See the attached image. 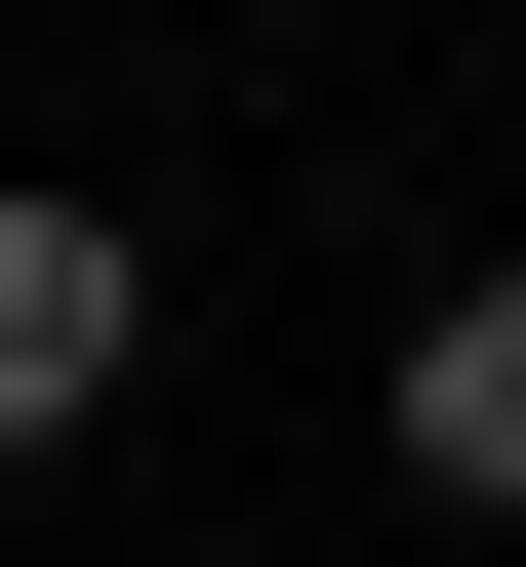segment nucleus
<instances>
[{
  "instance_id": "obj_1",
  "label": "nucleus",
  "mask_w": 526,
  "mask_h": 567,
  "mask_svg": "<svg viewBox=\"0 0 526 567\" xmlns=\"http://www.w3.org/2000/svg\"><path fill=\"white\" fill-rule=\"evenodd\" d=\"M122 365H163V244L0 163V446H122Z\"/></svg>"
},
{
  "instance_id": "obj_2",
  "label": "nucleus",
  "mask_w": 526,
  "mask_h": 567,
  "mask_svg": "<svg viewBox=\"0 0 526 567\" xmlns=\"http://www.w3.org/2000/svg\"><path fill=\"white\" fill-rule=\"evenodd\" d=\"M364 446H405L445 527H526V244H445V284H405V365H364Z\"/></svg>"
}]
</instances>
